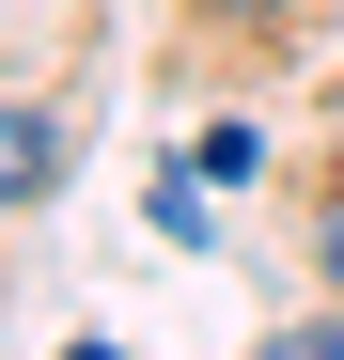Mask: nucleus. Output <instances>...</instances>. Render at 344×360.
I'll return each mask as SVG.
<instances>
[{"label": "nucleus", "instance_id": "nucleus-3", "mask_svg": "<svg viewBox=\"0 0 344 360\" xmlns=\"http://www.w3.org/2000/svg\"><path fill=\"white\" fill-rule=\"evenodd\" d=\"M313 266H329V282H344V204H329V219H313Z\"/></svg>", "mask_w": 344, "mask_h": 360}, {"label": "nucleus", "instance_id": "nucleus-4", "mask_svg": "<svg viewBox=\"0 0 344 360\" xmlns=\"http://www.w3.org/2000/svg\"><path fill=\"white\" fill-rule=\"evenodd\" d=\"M219 16H266V0H219Z\"/></svg>", "mask_w": 344, "mask_h": 360}, {"label": "nucleus", "instance_id": "nucleus-2", "mask_svg": "<svg viewBox=\"0 0 344 360\" xmlns=\"http://www.w3.org/2000/svg\"><path fill=\"white\" fill-rule=\"evenodd\" d=\"M266 360H344V314H313V329H282Z\"/></svg>", "mask_w": 344, "mask_h": 360}, {"label": "nucleus", "instance_id": "nucleus-1", "mask_svg": "<svg viewBox=\"0 0 344 360\" xmlns=\"http://www.w3.org/2000/svg\"><path fill=\"white\" fill-rule=\"evenodd\" d=\"M0 204H63V110L16 94V126H0Z\"/></svg>", "mask_w": 344, "mask_h": 360}]
</instances>
